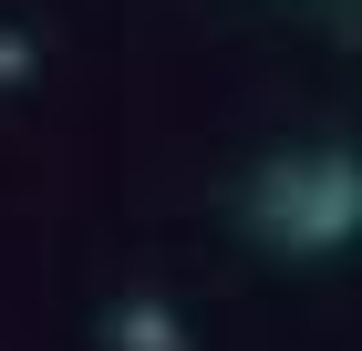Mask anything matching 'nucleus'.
Wrapping results in <instances>:
<instances>
[{"label": "nucleus", "instance_id": "1", "mask_svg": "<svg viewBox=\"0 0 362 351\" xmlns=\"http://www.w3.org/2000/svg\"><path fill=\"white\" fill-rule=\"evenodd\" d=\"M249 217L290 258H332L341 238H362V155H279V165H259Z\"/></svg>", "mask_w": 362, "mask_h": 351}, {"label": "nucleus", "instance_id": "2", "mask_svg": "<svg viewBox=\"0 0 362 351\" xmlns=\"http://www.w3.org/2000/svg\"><path fill=\"white\" fill-rule=\"evenodd\" d=\"M114 351H187V341H176V321L156 299H135V310H114Z\"/></svg>", "mask_w": 362, "mask_h": 351}]
</instances>
